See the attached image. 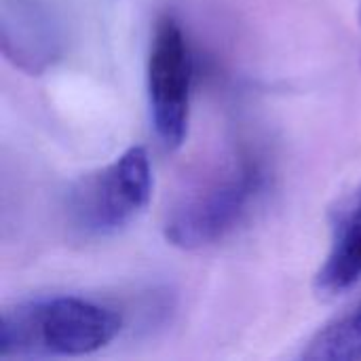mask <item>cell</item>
Listing matches in <instances>:
<instances>
[{
	"label": "cell",
	"instance_id": "4",
	"mask_svg": "<svg viewBox=\"0 0 361 361\" xmlns=\"http://www.w3.org/2000/svg\"><path fill=\"white\" fill-rule=\"evenodd\" d=\"M192 76L195 59L188 36L173 15H163L150 38L146 89L150 123L165 150H178L188 137Z\"/></svg>",
	"mask_w": 361,
	"mask_h": 361
},
{
	"label": "cell",
	"instance_id": "7",
	"mask_svg": "<svg viewBox=\"0 0 361 361\" xmlns=\"http://www.w3.org/2000/svg\"><path fill=\"white\" fill-rule=\"evenodd\" d=\"M307 361L361 360V300L347 313L322 328L302 351Z\"/></svg>",
	"mask_w": 361,
	"mask_h": 361
},
{
	"label": "cell",
	"instance_id": "8",
	"mask_svg": "<svg viewBox=\"0 0 361 361\" xmlns=\"http://www.w3.org/2000/svg\"><path fill=\"white\" fill-rule=\"evenodd\" d=\"M360 21H361V8H360Z\"/></svg>",
	"mask_w": 361,
	"mask_h": 361
},
{
	"label": "cell",
	"instance_id": "3",
	"mask_svg": "<svg viewBox=\"0 0 361 361\" xmlns=\"http://www.w3.org/2000/svg\"><path fill=\"white\" fill-rule=\"evenodd\" d=\"M152 165L142 146H131L106 167L80 178L68 192L66 218L85 239H106L125 231L148 207Z\"/></svg>",
	"mask_w": 361,
	"mask_h": 361
},
{
	"label": "cell",
	"instance_id": "5",
	"mask_svg": "<svg viewBox=\"0 0 361 361\" xmlns=\"http://www.w3.org/2000/svg\"><path fill=\"white\" fill-rule=\"evenodd\" d=\"M0 47L30 76L53 68L66 51L61 19L49 0H0Z\"/></svg>",
	"mask_w": 361,
	"mask_h": 361
},
{
	"label": "cell",
	"instance_id": "1",
	"mask_svg": "<svg viewBox=\"0 0 361 361\" xmlns=\"http://www.w3.org/2000/svg\"><path fill=\"white\" fill-rule=\"evenodd\" d=\"M125 328L123 313L85 296H38L0 317V355L19 360L85 357L112 345Z\"/></svg>",
	"mask_w": 361,
	"mask_h": 361
},
{
	"label": "cell",
	"instance_id": "2",
	"mask_svg": "<svg viewBox=\"0 0 361 361\" xmlns=\"http://www.w3.org/2000/svg\"><path fill=\"white\" fill-rule=\"evenodd\" d=\"M267 190V161L256 152L241 150L169 209L163 235L169 245L184 252L222 243L247 222Z\"/></svg>",
	"mask_w": 361,
	"mask_h": 361
},
{
	"label": "cell",
	"instance_id": "6",
	"mask_svg": "<svg viewBox=\"0 0 361 361\" xmlns=\"http://www.w3.org/2000/svg\"><path fill=\"white\" fill-rule=\"evenodd\" d=\"M361 281V184L347 195L332 216L330 250L315 275L317 296L330 300Z\"/></svg>",
	"mask_w": 361,
	"mask_h": 361
}]
</instances>
